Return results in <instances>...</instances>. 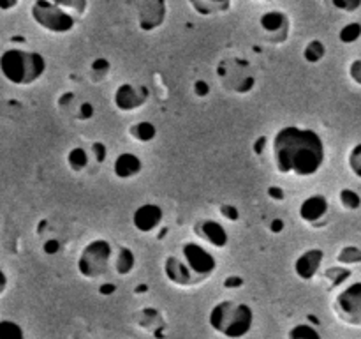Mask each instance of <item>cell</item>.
<instances>
[{"instance_id": "obj_1", "label": "cell", "mask_w": 361, "mask_h": 339, "mask_svg": "<svg viewBox=\"0 0 361 339\" xmlns=\"http://www.w3.org/2000/svg\"><path fill=\"white\" fill-rule=\"evenodd\" d=\"M271 157L282 175L312 177L326 161L324 140L310 127L286 126L271 140Z\"/></svg>"}, {"instance_id": "obj_2", "label": "cell", "mask_w": 361, "mask_h": 339, "mask_svg": "<svg viewBox=\"0 0 361 339\" xmlns=\"http://www.w3.org/2000/svg\"><path fill=\"white\" fill-rule=\"evenodd\" d=\"M46 59L42 53L30 49L11 48L0 55V74L16 87H27L41 80L46 73Z\"/></svg>"}, {"instance_id": "obj_3", "label": "cell", "mask_w": 361, "mask_h": 339, "mask_svg": "<svg viewBox=\"0 0 361 339\" xmlns=\"http://www.w3.org/2000/svg\"><path fill=\"white\" fill-rule=\"evenodd\" d=\"M208 323L224 338L242 339L252 331L254 311L245 302L221 300L208 313Z\"/></svg>"}, {"instance_id": "obj_4", "label": "cell", "mask_w": 361, "mask_h": 339, "mask_svg": "<svg viewBox=\"0 0 361 339\" xmlns=\"http://www.w3.org/2000/svg\"><path fill=\"white\" fill-rule=\"evenodd\" d=\"M113 247L108 240L94 239L81 249L76 260L78 274L85 279H99L113 263Z\"/></svg>"}, {"instance_id": "obj_5", "label": "cell", "mask_w": 361, "mask_h": 339, "mask_svg": "<svg viewBox=\"0 0 361 339\" xmlns=\"http://www.w3.org/2000/svg\"><path fill=\"white\" fill-rule=\"evenodd\" d=\"M30 16L37 27L49 34H67L76 25V16L63 9L59 2H48V0H37L32 4Z\"/></svg>"}, {"instance_id": "obj_6", "label": "cell", "mask_w": 361, "mask_h": 339, "mask_svg": "<svg viewBox=\"0 0 361 339\" xmlns=\"http://www.w3.org/2000/svg\"><path fill=\"white\" fill-rule=\"evenodd\" d=\"M182 260L197 281L210 278L217 270V258L197 242H185L182 246Z\"/></svg>"}, {"instance_id": "obj_7", "label": "cell", "mask_w": 361, "mask_h": 339, "mask_svg": "<svg viewBox=\"0 0 361 339\" xmlns=\"http://www.w3.org/2000/svg\"><path fill=\"white\" fill-rule=\"evenodd\" d=\"M334 309L344 323L361 327V281L351 282L335 297Z\"/></svg>"}, {"instance_id": "obj_8", "label": "cell", "mask_w": 361, "mask_h": 339, "mask_svg": "<svg viewBox=\"0 0 361 339\" xmlns=\"http://www.w3.org/2000/svg\"><path fill=\"white\" fill-rule=\"evenodd\" d=\"M148 90L147 87H137L133 83H122L113 94V105L120 112H134L147 102Z\"/></svg>"}, {"instance_id": "obj_9", "label": "cell", "mask_w": 361, "mask_h": 339, "mask_svg": "<svg viewBox=\"0 0 361 339\" xmlns=\"http://www.w3.org/2000/svg\"><path fill=\"white\" fill-rule=\"evenodd\" d=\"M324 261V251L319 247H312V249H307L300 254L295 260V274L296 278L302 279V281H312L314 278L319 272L321 265Z\"/></svg>"}, {"instance_id": "obj_10", "label": "cell", "mask_w": 361, "mask_h": 339, "mask_svg": "<svg viewBox=\"0 0 361 339\" xmlns=\"http://www.w3.org/2000/svg\"><path fill=\"white\" fill-rule=\"evenodd\" d=\"M164 210L157 203H143L134 210L133 225L140 233H152L161 226Z\"/></svg>"}, {"instance_id": "obj_11", "label": "cell", "mask_w": 361, "mask_h": 339, "mask_svg": "<svg viewBox=\"0 0 361 339\" xmlns=\"http://www.w3.org/2000/svg\"><path fill=\"white\" fill-rule=\"evenodd\" d=\"M194 233H196V237H200L201 240L208 242L210 246L217 247V249H222V247L228 246L229 242L228 230H226L219 221H214V219H203V221L196 222V225H194Z\"/></svg>"}, {"instance_id": "obj_12", "label": "cell", "mask_w": 361, "mask_h": 339, "mask_svg": "<svg viewBox=\"0 0 361 339\" xmlns=\"http://www.w3.org/2000/svg\"><path fill=\"white\" fill-rule=\"evenodd\" d=\"M328 210H330V201L324 194H312L307 196L305 200L300 203L298 214L300 219L307 225H317L323 218H326Z\"/></svg>"}, {"instance_id": "obj_13", "label": "cell", "mask_w": 361, "mask_h": 339, "mask_svg": "<svg viewBox=\"0 0 361 339\" xmlns=\"http://www.w3.org/2000/svg\"><path fill=\"white\" fill-rule=\"evenodd\" d=\"M164 275L169 282L176 286H190V285H197V279L194 278L192 272L189 270V267L185 265V261L182 258L175 256H168L164 260Z\"/></svg>"}, {"instance_id": "obj_14", "label": "cell", "mask_w": 361, "mask_h": 339, "mask_svg": "<svg viewBox=\"0 0 361 339\" xmlns=\"http://www.w3.org/2000/svg\"><path fill=\"white\" fill-rule=\"evenodd\" d=\"M141 170H143V161L133 152H122L113 161V173L120 180L134 179L140 175Z\"/></svg>"}, {"instance_id": "obj_15", "label": "cell", "mask_w": 361, "mask_h": 339, "mask_svg": "<svg viewBox=\"0 0 361 339\" xmlns=\"http://www.w3.org/2000/svg\"><path fill=\"white\" fill-rule=\"evenodd\" d=\"M166 18V4L164 2H147L141 6L140 16V27L143 30H155L159 25L164 21Z\"/></svg>"}, {"instance_id": "obj_16", "label": "cell", "mask_w": 361, "mask_h": 339, "mask_svg": "<svg viewBox=\"0 0 361 339\" xmlns=\"http://www.w3.org/2000/svg\"><path fill=\"white\" fill-rule=\"evenodd\" d=\"M259 25L268 37L274 39L281 32H288V16L282 11H268L259 18Z\"/></svg>"}, {"instance_id": "obj_17", "label": "cell", "mask_w": 361, "mask_h": 339, "mask_svg": "<svg viewBox=\"0 0 361 339\" xmlns=\"http://www.w3.org/2000/svg\"><path fill=\"white\" fill-rule=\"evenodd\" d=\"M136 267V254L130 247L122 246L113 256V268L118 275H127Z\"/></svg>"}, {"instance_id": "obj_18", "label": "cell", "mask_w": 361, "mask_h": 339, "mask_svg": "<svg viewBox=\"0 0 361 339\" xmlns=\"http://www.w3.org/2000/svg\"><path fill=\"white\" fill-rule=\"evenodd\" d=\"M129 136L133 140L140 141V143H148V141L157 136V127H155V124L148 122V120H141V122L133 124L129 127Z\"/></svg>"}, {"instance_id": "obj_19", "label": "cell", "mask_w": 361, "mask_h": 339, "mask_svg": "<svg viewBox=\"0 0 361 339\" xmlns=\"http://www.w3.org/2000/svg\"><path fill=\"white\" fill-rule=\"evenodd\" d=\"M90 162V155L83 147H73L67 152V166L73 172H83Z\"/></svg>"}, {"instance_id": "obj_20", "label": "cell", "mask_w": 361, "mask_h": 339, "mask_svg": "<svg viewBox=\"0 0 361 339\" xmlns=\"http://www.w3.org/2000/svg\"><path fill=\"white\" fill-rule=\"evenodd\" d=\"M288 339H323L314 325L310 323H296L295 327L289 328Z\"/></svg>"}, {"instance_id": "obj_21", "label": "cell", "mask_w": 361, "mask_h": 339, "mask_svg": "<svg viewBox=\"0 0 361 339\" xmlns=\"http://www.w3.org/2000/svg\"><path fill=\"white\" fill-rule=\"evenodd\" d=\"M324 55H326V46H324L321 41H317V39L310 41L309 44L303 48V59H305L309 64L321 62V60L324 59Z\"/></svg>"}, {"instance_id": "obj_22", "label": "cell", "mask_w": 361, "mask_h": 339, "mask_svg": "<svg viewBox=\"0 0 361 339\" xmlns=\"http://www.w3.org/2000/svg\"><path fill=\"white\" fill-rule=\"evenodd\" d=\"M190 7L201 13L203 16H208V14H215V13H222V11H228L231 4L229 2H207V0H197V2H189Z\"/></svg>"}, {"instance_id": "obj_23", "label": "cell", "mask_w": 361, "mask_h": 339, "mask_svg": "<svg viewBox=\"0 0 361 339\" xmlns=\"http://www.w3.org/2000/svg\"><path fill=\"white\" fill-rule=\"evenodd\" d=\"M0 339H25V332L16 321L0 320Z\"/></svg>"}, {"instance_id": "obj_24", "label": "cell", "mask_w": 361, "mask_h": 339, "mask_svg": "<svg viewBox=\"0 0 361 339\" xmlns=\"http://www.w3.org/2000/svg\"><path fill=\"white\" fill-rule=\"evenodd\" d=\"M361 37V23L358 21H351V23L344 25L338 32V39H341L344 44H353Z\"/></svg>"}, {"instance_id": "obj_25", "label": "cell", "mask_w": 361, "mask_h": 339, "mask_svg": "<svg viewBox=\"0 0 361 339\" xmlns=\"http://www.w3.org/2000/svg\"><path fill=\"white\" fill-rule=\"evenodd\" d=\"M338 200H341V205L345 208V210H358L361 207V196L355 189H349V187H345V189L341 191Z\"/></svg>"}, {"instance_id": "obj_26", "label": "cell", "mask_w": 361, "mask_h": 339, "mask_svg": "<svg viewBox=\"0 0 361 339\" xmlns=\"http://www.w3.org/2000/svg\"><path fill=\"white\" fill-rule=\"evenodd\" d=\"M348 165H349V170L353 172V175L358 177L361 180V143H356L355 147L351 148L348 157Z\"/></svg>"}, {"instance_id": "obj_27", "label": "cell", "mask_w": 361, "mask_h": 339, "mask_svg": "<svg viewBox=\"0 0 361 339\" xmlns=\"http://www.w3.org/2000/svg\"><path fill=\"white\" fill-rule=\"evenodd\" d=\"M338 261L345 265H353V263H360L361 261V249L355 246H348L341 251L338 254Z\"/></svg>"}, {"instance_id": "obj_28", "label": "cell", "mask_w": 361, "mask_h": 339, "mask_svg": "<svg viewBox=\"0 0 361 339\" xmlns=\"http://www.w3.org/2000/svg\"><path fill=\"white\" fill-rule=\"evenodd\" d=\"M221 214H222V218H226L228 221H236V219L240 218V212L235 205H222Z\"/></svg>"}, {"instance_id": "obj_29", "label": "cell", "mask_w": 361, "mask_h": 339, "mask_svg": "<svg viewBox=\"0 0 361 339\" xmlns=\"http://www.w3.org/2000/svg\"><path fill=\"white\" fill-rule=\"evenodd\" d=\"M192 90L197 97H207V95L210 94V85H208L204 80H197V81H194Z\"/></svg>"}, {"instance_id": "obj_30", "label": "cell", "mask_w": 361, "mask_h": 339, "mask_svg": "<svg viewBox=\"0 0 361 339\" xmlns=\"http://www.w3.org/2000/svg\"><path fill=\"white\" fill-rule=\"evenodd\" d=\"M94 113H95V109H94V105H92V102H88V101L81 102V106H80V119L88 120V119H92V117H94Z\"/></svg>"}, {"instance_id": "obj_31", "label": "cell", "mask_w": 361, "mask_h": 339, "mask_svg": "<svg viewBox=\"0 0 361 339\" xmlns=\"http://www.w3.org/2000/svg\"><path fill=\"white\" fill-rule=\"evenodd\" d=\"M42 251H44L46 254H56L60 251V240L48 239L42 244Z\"/></svg>"}, {"instance_id": "obj_32", "label": "cell", "mask_w": 361, "mask_h": 339, "mask_svg": "<svg viewBox=\"0 0 361 339\" xmlns=\"http://www.w3.org/2000/svg\"><path fill=\"white\" fill-rule=\"evenodd\" d=\"M334 6L337 7V9L355 11V9H358V7L361 6V2H360V0H353V2H349V0H344V2H342V0H335Z\"/></svg>"}, {"instance_id": "obj_33", "label": "cell", "mask_w": 361, "mask_h": 339, "mask_svg": "<svg viewBox=\"0 0 361 339\" xmlns=\"http://www.w3.org/2000/svg\"><path fill=\"white\" fill-rule=\"evenodd\" d=\"M349 74H351V78L356 81V83L361 85V59L355 60V62L349 66Z\"/></svg>"}, {"instance_id": "obj_34", "label": "cell", "mask_w": 361, "mask_h": 339, "mask_svg": "<svg viewBox=\"0 0 361 339\" xmlns=\"http://www.w3.org/2000/svg\"><path fill=\"white\" fill-rule=\"evenodd\" d=\"M92 150H94V155L95 159H97V162H102L106 159V147L101 143V141H97V143L92 145Z\"/></svg>"}, {"instance_id": "obj_35", "label": "cell", "mask_w": 361, "mask_h": 339, "mask_svg": "<svg viewBox=\"0 0 361 339\" xmlns=\"http://www.w3.org/2000/svg\"><path fill=\"white\" fill-rule=\"evenodd\" d=\"M268 196L271 198V200H275V201H279V200H284V191L281 189V187H277V186H271V187H268Z\"/></svg>"}, {"instance_id": "obj_36", "label": "cell", "mask_w": 361, "mask_h": 339, "mask_svg": "<svg viewBox=\"0 0 361 339\" xmlns=\"http://www.w3.org/2000/svg\"><path fill=\"white\" fill-rule=\"evenodd\" d=\"M268 230H270L271 233H281L282 230H284V221H282L281 218L271 219L270 225H268Z\"/></svg>"}, {"instance_id": "obj_37", "label": "cell", "mask_w": 361, "mask_h": 339, "mask_svg": "<svg viewBox=\"0 0 361 339\" xmlns=\"http://www.w3.org/2000/svg\"><path fill=\"white\" fill-rule=\"evenodd\" d=\"M115 292H116V286L111 285V282H102V285L99 286V293L104 297L111 295V293H115Z\"/></svg>"}, {"instance_id": "obj_38", "label": "cell", "mask_w": 361, "mask_h": 339, "mask_svg": "<svg viewBox=\"0 0 361 339\" xmlns=\"http://www.w3.org/2000/svg\"><path fill=\"white\" fill-rule=\"evenodd\" d=\"M267 136H261V138H257V141H254V152H256L257 155H261L263 154V147L264 145H267Z\"/></svg>"}, {"instance_id": "obj_39", "label": "cell", "mask_w": 361, "mask_h": 339, "mask_svg": "<svg viewBox=\"0 0 361 339\" xmlns=\"http://www.w3.org/2000/svg\"><path fill=\"white\" fill-rule=\"evenodd\" d=\"M108 67H109V62L106 59H97L94 62V69L95 71H101V69L106 71V69H108Z\"/></svg>"}, {"instance_id": "obj_40", "label": "cell", "mask_w": 361, "mask_h": 339, "mask_svg": "<svg viewBox=\"0 0 361 339\" xmlns=\"http://www.w3.org/2000/svg\"><path fill=\"white\" fill-rule=\"evenodd\" d=\"M226 286L228 288H238V286H242V278H229L226 281Z\"/></svg>"}, {"instance_id": "obj_41", "label": "cell", "mask_w": 361, "mask_h": 339, "mask_svg": "<svg viewBox=\"0 0 361 339\" xmlns=\"http://www.w3.org/2000/svg\"><path fill=\"white\" fill-rule=\"evenodd\" d=\"M6 288H7V274L0 268V295L6 292Z\"/></svg>"}, {"instance_id": "obj_42", "label": "cell", "mask_w": 361, "mask_h": 339, "mask_svg": "<svg viewBox=\"0 0 361 339\" xmlns=\"http://www.w3.org/2000/svg\"><path fill=\"white\" fill-rule=\"evenodd\" d=\"M16 6H18V2H9V4H2V2H0V9H4V11L13 9V7H16Z\"/></svg>"}]
</instances>
